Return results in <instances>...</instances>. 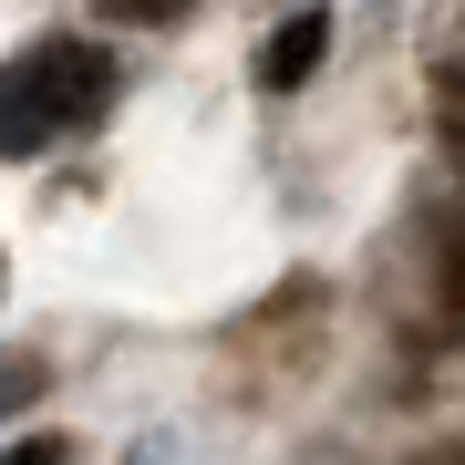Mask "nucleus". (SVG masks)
<instances>
[{"mask_svg": "<svg viewBox=\"0 0 465 465\" xmlns=\"http://www.w3.org/2000/svg\"><path fill=\"white\" fill-rule=\"evenodd\" d=\"M114 104V63L94 42H42L21 63H0V155H42L52 134L94 124Z\"/></svg>", "mask_w": 465, "mask_h": 465, "instance_id": "nucleus-1", "label": "nucleus"}, {"mask_svg": "<svg viewBox=\"0 0 465 465\" xmlns=\"http://www.w3.org/2000/svg\"><path fill=\"white\" fill-rule=\"evenodd\" d=\"M321 42H331V21H321V11H300L290 32H269V52H259V84H269V94L311 84V73H321Z\"/></svg>", "mask_w": 465, "mask_h": 465, "instance_id": "nucleus-2", "label": "nucleus"}, {"mask_svg": "<svg viewBox=\"0 0 465 465\" xmlns=\"http://www.w3.org/2000/svg\"><path fill=\"white\" fill-rule=\"evenodd\" d=\"M94 11H114V21H176L186 0H94Z\"/></svg>", "mask_w": 465, "mask_h": 465, "instance_id": "nucleus-3", "label": "nucleus"}, {"mask_svg": "<svg viewBox=\"0 0 465 465\" xmlns=\"http://www.w3.org/2000/svg\"><path fill=\"white\" fill-rule=\"evenodd\" d=\"M0 465H63V445H52V434H32V445H11Z\"/></svg>", "mask_w": 465, "mask_h": 465, "instance_id": "nucleus-4", "label": "nucleus"}, {"mask_svg": "<svg viewBox=\"0 0 465 465\" xmlns=\"http://www.w3.org/2000/svg\"><path fill=\"white\" fill-rule=\"evenodd\" d=\"M455 300H465V259H455Z\"/></svg>", "mask_w": 465, "mask_h": 465, "instance_id": "nucleus-5", "label": "nucleus"}]
</instances>
